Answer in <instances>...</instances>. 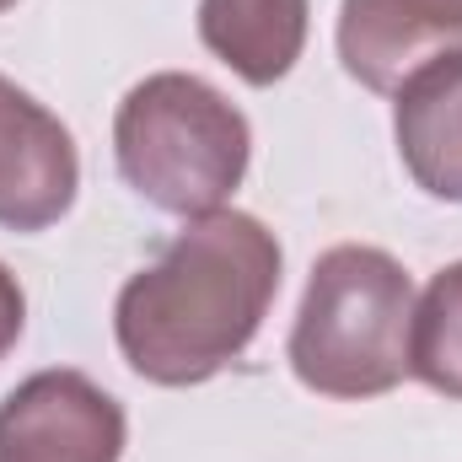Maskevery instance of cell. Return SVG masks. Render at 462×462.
Wrapping results in <instances>:
<instances>
[{"label":"cell","mask_w":462,"mask_h":462,"mask_svg":"<svg viewBox=\"0 0 462 462\" xmlns=\"http://www.w3.org/2000/svg\"><path fill=\"white\" fill-rule=\"evenodd\" d=\"M118 178L156 210L199 221L226 210L253 162L242 108L189 70H156L124 92L114 114Z\"/></svg>","instance_id":"cell-3"},{"label":"cell","mask_w":462,"mask_h":462,"mask_svg":"<svg viewBox=\"0 0 462 462\" xmlns=\"http://www.w3.org/2000/svg\"><path fill=\"white\" fill-rule=\"evenodd\" d=\"M393 97V134L409 178L430 199L462 205V49L414 70Z\"/></svg>","instance_id":"cell-7"},{"label":"cell","mask_w":462,"mask_h":462,"mask_svg":"<svg viewBox=\"0 0 462 462\" xmlns=\"http://www.w3.org/2000/svg\"><path fill=\"white\" fill-rule=\"evenodd\" d=\"M81 189L76 140L38 97L0 76V226L43 231L54 226Z\"/></svg>","instance_id":"cell-5"},{"label":"cell","mask_w":462,"mask_h":462,"mask_svg":"<svg viewBox=\"0 0 462 462\" xmlns=\"http://www.w3.org/2000/svg\"><path fill=\"white\" fill-rule=\"evenodd\" d=\"M11 5H16V0H0V11H11Z\"/></svg>","instance_id":"cell-11"},{"label":"cell","mask_w":462,"mask_h":462,"mask_svg":"<svg viewBox=\"0 0 462 462\" xmlns=\"http://www.w3.org/2000/svg\"><path fill=\"white\" fill-rule=\"evenodd\" d=\"M409 269L382 247L339 242L312 263L285 360L296 382L318 398H382L409 376Z\"/></svg>","instance_id":"cell-2"},{"label":"cell","mask_w":462,"mask_h":462,"mask_svg":"<svg viewBox=\"0 0 462 462\" xmlns=\"http://www.w3.org/2000/svg\"><path fill=\"white\" fill-rule=\"evenodd\" d=\"M22 328H27V296H22V285H16V274L0 263V360L16 349L22 339Z\"/></svg>","instance_id":"cell-10"},{"label":"cell","mask_w":462,"mask_h":462,"mask_svg":"<svg viewBox=\"0 0 462 462\" xmlns=\"http://www.w3.org/2000/svg\"><path fill=\"white\" fill-rule=\"evenodd\" d=\"M280 242L258 216L216 210L129 274L114 301V339L134 376L156 387H199L242 360L280 296Z\"/></svg>","instance_id":"cell-1"},{"label":"cell","mask_w":462,"mask_h":462,"mask_svg":"<svg viewBox=\"0 0 462 462\" xmlns=\"http://www.w3.org/2000/svg\"><path fill=\"white\" fill-rule=\"evenodd\" d=\"M462 49V0H345L339 60L371 92H398L414 70Z\"/></svg>","instance_id":"cell-6"},{"label":"cell","mask_w":462,"mask_h":462,"mask_svg":"<svg viewBox=\"0 0 462 462\" xmlns=\"http://www.w3.org/2000/svg\"><path fill=\"white\" fill-rule=\"evenodd\" d=\"M129 420L87 371H32L0 398V462H118Z\"/></svg>","instance_id":"cell-4"},{"label":"cell","mask_w":462,"mask_h":462,"mask_svg":"<svg viewBox=\"0 0 462 462\" xmlns=\"http://www.w3.org/2000/svg\"><path fill=\"white\" fill-rule=\"evenodd\" d=\"M199 43L247 87H274L307 49V0H199Z\"/></svg>","instance_id":"cell-8"},{"label":"cell","mask_w":462,"mask_h":462,"mask_svg":"<svg viewBox=\"0 0 462 462\" xmlns=\"http://www.w3.org/2000/svg\"><path fill=\"white\" fill-rule=\"evenodd\" d=\"M409 376H420L430 393L462 403V258L447 263L425 296L414 301L409 323Z\"/></svg>","instance_id":"cell-9"}]
</instances>
